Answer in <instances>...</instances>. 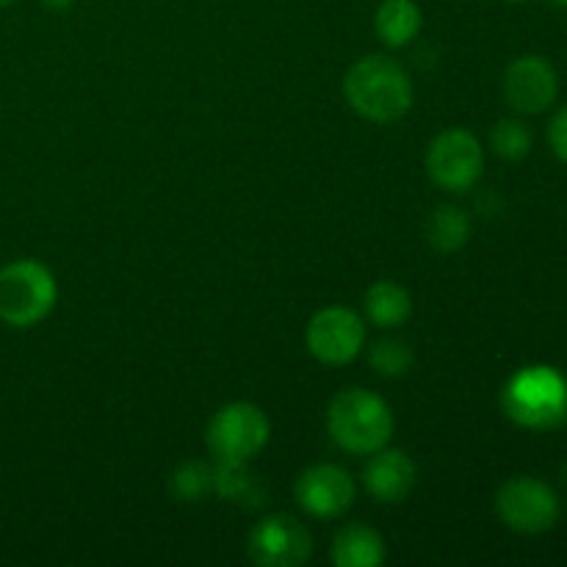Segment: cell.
Segmentation results:
<instances>
[{
	"instance_id": "6da1fadb",
	"label": "cell",
	"mask_w": 567,
	"mask_h": 567,
	"mask_svg": "<svg viewBox=\"0 0 567 567\" xmlns=\"http://www.w3.org/2000/svg\"><path fill=\"white\" fill-rule=\"evenodd\" d=\"M343 94L363 120L377 125L402 120L413 105L410 75L388 55H363L354 61L343 78Z\"/></svg>"
},
{
	"instance_id": "7a4b0ae2",
	"label": "cell",
	"mask_w": 567,
	"mask_h": 567,
	"mask_svg": "<svg viewBox=\"0 0 567 567\" xmlns=\"http://www.w3.org/2000/svg\"><path fill=\"white\" fill-rule=\"evenodd\" d=\"M327 430L343 452L374 454L391 441L393 413L377 393L365 388H347L330 402Z\"/></svg>"
},
{
	"instance_id": "3957f363",
	"label": "cell",
	"mask_w": 567,
	"mask_h": 567,
	"mask_svg": "<svg viewBox=\"0 0 567 567\" xmlns=\"http://www.w3.org/2000/svg\"><path fill=\"white\" fill-rule=\"evenodd\" d=\"M502 408L526 430H557L567 421L565 377L548 365H529L507 382Z\"/></svg>"
},
{
	"instance_id": "277c9868",
	"label": "cell",
	"mask_w": 567,
	"mask_h": 567,
	"mask_svg": "<svg viewBox=\"0 0 567 567\" xmlns=\"http://www.w3.org/2000/svg\"><path fill=\"white\" fill-rule=\"evenodd\" d=\"M59 299V286L39 260H11L0 269V321L14 330L37 327L50 316Z\"/></svg>"
},
{
	"instance_id": "5b68a950",
	"label": "cell",
	"mask_w": 567,
	"mask_h": 567,
	"mask_svg": "<svg viewBox=\"0 0 567 567\" xmlns=\"http://www.w3.org/2000/svg\"><path fill=\"white\" fill-rule=\"evenodd\" d=\"M269 435L271 426L264 410L249 402H233L210 419L205 441L216 463L247 465L255 454L264 452Z\"/></svg>"
},
{
	"instance_id": "8992f818",
	"label": "cell",
	"mask_w": 567,
	"mask_h": 567,
	"mask_svg": "<svg viewBox=\"0 0 567 567\" xmlns=\"http://www.w3.org/2000/svg\"><path fill=\"white\" fill-rule=\"evenodd\" d=\"M426 172L437 188L452 194H465L480 183L485 172V153L480 138L463 127H449L432 138L426 153Z\"/></svg>"
},
{
	"instance_id": "52a82bcc",
	"label": "cell",
	"mask_w": 567,
	"mask_h": 567,
	"mask_svg": "<svg viewBox=\"0 0 567 567\" xmlns=\"http://www.w3.org/2000/svg\"><path fill=\"white\" fill-rule=\"evenodd\" d=\"M496 513L518 535H543L559 520V498L535 476H515L496 493Z\"/></svg>"
},
{
	"instance_id": "ba28073f",
	"label": "cell",
	"mask_w": 567,
	"mask_h": 567,
	"mask_svg": "<svg viewBox=\"0 0 567 567\" xmlns=\"http://www.w3.org/2000/svg\"><path fill=\"white\" fill-rule=\"evenodd\" d=\"M310 354L324 365H347L360 354L365 343V324L354 310L332 305L319 310L308 324Z\"/></svg>"
},
{
	"instance_id": "9c48e42d",
	"label": "cell",
	"mask_w": 567,
	"mask_h": 567,
	"mask_svg": "<svg viewBox=\"0 0 567 567\" xmlns=\"http://www.w3.org/2000/svg\"><path fill=\"white\" fill-rule=\"evenodd\" d=\"M310 532L291 515H269L249 535V557L260 567H297L308 563Z\"/></svg>"
},
{
	"instance_id": "30bf717a",
	"label": "cell",
	"mask_w": 567,
	"mask_h": 567,
	"mask_svg": "<svg viewBox=\"0 0 567 567\" xmlns=\"http://www.w3.org/2000/svg\"><path fill=\"white\" fill-rule=\"evenodd\" d=\"M504 97L518 114H543L559 97V75L543 55H520L507 66Z\"/></svg>"
},
{
	"instance_id": "8fae6325",
	"label": "cell",
	"mask_w": 567,
	"mask_h": 567,
	"mask_svg": "<svg viewBox=\"0 0 567 567\" xmlns=\"http://www.w3.org/2000/svg\"><path fill=\"white\" fill-rule=\"evenodd\" d=\"M297 502L308 515L321 520L341 518L354 504V482L338 465H313L297 480Z\"/></svg>"
},
{
	"instance_id": "7c38bea8",
	"label": "cell",
	"mask_w": 567,
	"mask_h": 567,
	"mask_svg": "<svg viewBox=\"0 0 567 567\" xmlns=\"http://www.w3.org/2000/svg\"><path fill=\"white\" fill-rule=\"evenodd\" d=\"M363 487L380 504H399L415 487V465L402 449H380L363 468Z\"/></svg>"
},
{
	"instance_id": "4fadbf2b",
	"label": "cell",
	"mask_w": 567,
	"mask_h": 567,
	"mask_svg": "<svg viewBox=\"0 0 567 567\" xmlns=\"http://www.w3.org/2000/svg\"><path fill=\"white\" fill-rule=\"evenodd\" d=\"M332 563L338 567H380L385 563V543L371 526L349 524L332 540Z\"/></svg>"
},
{
	"instance_id": "5bb4252c",
	"label": "cell",
	"mask_w": 567,
	"mask_h": 567,
	"mask_svg": "<svg viewBox=\"0 0 567 567\" xmlns=\"http://www.w3.org/2000/svg\"><path fill=\"white\" fill-rule=\"evenodd\" d=\"M377 37L388 48H404L421 31V9L415 0H382L374 17Z\"/></svg>"
},
{
	"instance_id": "9a60e30c",
	"label": "cell",
	"mask_w": 567,
	"mask_h": 567,
	"mask_svg": "<svg viewBox=\"0 0 567 567\" xmlns=\"http://www.w3.org/2000/svg\"><path fill=\"white\" fill-rule=\"evenodd\" d=\"M410 313H413V299H410L408 288H402L399 282L380 280L365 293V316L371 324L382 327V330L402 327Z\"/></svg>"
},
{
	"instance_id": "2e32d148",
	"label": "cell",
	"mask_w": 567,
	"mask_h": 567,
	"mask_svg": "<svg viewBox=\"0 0 567 567\" xmlns=\"http://www.w3.org/2000/svg\"><path fill=\"white\" fill-rule=\"evenodd\" d=\"M471 238V219L465 210L454 208V205H441L426 219V241L437 252H457L468 244Z\"/></svg>"
},
{
	"instance_id": "e0dca14e",
	"label": "cell",
	"mask_w": 567,
	"mask_h": 567,
	"mask_svg": "<svg viewBox=\"0 0 567 567\" xmlns=\"http://www.w3.org/2000/svg\"><path fill=\"white\" fill-rule=\"evenodd\" d=\"M491 147L504 161H524L532 153V131L520 120H502L491 133Z\"/></svg>"
},
{
	"instance_id": "ac0fdd59",
	"label": "cell",
	"mask_w": 567,
	"mask_h": 567,
	"mask_svg": "<svg viewBox=\"0 0 567 567\" xmlns=\"http://www.w3.org/2000/svg\"><path fill=\"white\" fill-rule=\"evenodd\" d=\"M216 474L205 463H186L172 474V493L181 502H199L214 487Z\"/></svg>"
},
{
	"instance_id": "d6986e66",
	"label": "cell",
	"mask_w": 567,
	"mask_h": 567,
	"mask_svg": "<svg viewBox=\"0 0 567 567\" xmlns=\"http://www.w3.org/2000/svg\"><path fill=\"white\" fill-rule=\"evenodd\" d=\"M413 363V352L404 341H380L371 349V365L382 377H402Z\"/></svg>"
},
{
	"instance_id": "ffe728a7",
	"label": "cell",
	"mask_w": 567,
	"mask_h": 567,
	"mask_svg": "<svg viewBox=\"0 0 567 567\" xmlns=\"http://www.w3.org/2000/svg\"><path fill=\"white\" fill-rule=\"evenodd\" d=\"M548 144H551L554 155L567 164V105L554 114L551 125H548Z\"/></svg>"
},
{
	"instance_id": "44dd1931",
	"label": "cell",
	"mask_w": 567,
	"mask_h": 567,
	"mask_svg": "<svg viewBox=\"0 0 567 567\" xmlns=\"http://www.w3.org/2000/svg\"><path fill=\"white\" fill-rule=\"evenodd\" d=\"M42 3L48 6V9H53V11H64V9H70L75 0H42Z\"/></svg>"
},
{
	"instance_id": "7402d4cb",
	"label": "cell",
	"mask_w": 567,
	"mask_h": 567,
	"mask_svg": "<svg viewBox=\"0 0 567 567\" xmlns=\"http://www.w3.org/2000/svg\"><path fill=\"white\" fill-rule=\"evenodd\" d=\"M554 3H559V6H565V9H567V0H554Z\"/></svg>"
},
{
	"instance_id": "603a6c76",
	"label": "cell",
	"mask_w": 567,
	"mask_h": 567,
	"mask_svg": "<svg viewBox=\"0 0 567 567\" xmlns=\"http://www.w3.org/2000/svg\"><path fill=\"white\" fill-rule=\"evenodd\" d=\"M9 3H14V0H0V6H9Z\"/></svg>"
},
{
	"instance_id": "cb8c5ba5",
	"label": "cell",
	"mask_w": 567,
	"mask_h": 567,
	"mask_svg": "<svg viewBox=\"0 0 567 567\" xmlns=\"http://www.w3.org/2000/svg\"><path fill=\"white\" fill-rule=\"evenodd\" d=\"M507 3H524V0H507Z\"/></svg>"
}]
</instances>
